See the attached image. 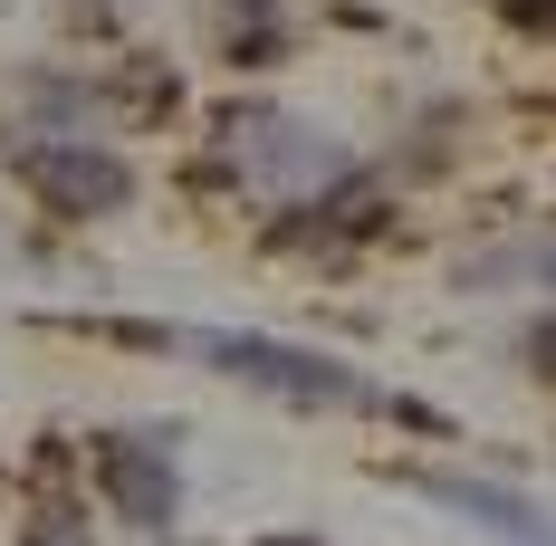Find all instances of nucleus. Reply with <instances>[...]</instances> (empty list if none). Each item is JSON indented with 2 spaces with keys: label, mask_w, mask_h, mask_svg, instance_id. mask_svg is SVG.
Listing matches in <instances>:
<instances>
[{
  "label": "nucleus",
  "mask_w": 556,
  "mask_h": 546,
  "mask_svg": "<svg viewBox=\"0 0 556 546\" xmlns=\"http://www.w3.org/2000/svg\"><path fill=\"white\" fill-rule=\"evenodd\" d=\"M20 182L67 220H106L135 202V173L115 154H97V144H20Z\"/></svg>",
  "instance_id": "f257e3e1"
},
{
  "label": "nucleus",
  "mask_w": 556,
  "mask_h": 546,
  "mask_svg": "<svg viewBox=\"0 0 556 546\" xmlns=\"http://www.w3.org/2000/svg\"><path fill=\"white\" fill-rule=\"evenodd\" d=\"M202 355L240 383H269L288 403H365V383L327 365V355H307V345H269V335H202Z\"/></svg>",
  "instance_id": "f03ea898"
},
{
  "label": "nucleus",
  "mask_w": 556,
  "mask_h": 546,
  "mask_svg": "<svg viewBox=\"0 0 556 546\" xmlns=\"http://www.w3.org/2000/svg\"><path fill=\"white\" fill-rule=\"evenodd\" d=\"M97 470H106V498L135 518V528H173V470H164L154 441H106Z\"/></svg>",
  "instance_id": "7ed1b4c3"
},
{
  "label": "nucleus",
  "mask_w": 556,
  "mask_h": 546,
  "mask_svg": "<svg viewBox=\"0 0 556 546\" xmlns=\"http://www.w3.org/2000/svg\"><path fill=\"white\" fill-rule=\"evenodd\" d=\"M422 490L442 498V508H470L490 537H518V546H556V528L528 508V498H508V490H490V480H422Z\"/></svg>",
  "instance_id": "20e7f679"
},
{
  "label": "nucleus",
  "mask_w": 556,
  "mask_h": 546,
  "mask_svg": "<svg viewBox=\"0 0 556 546\" xmlns=\"http://www.w3.org/2000/svg\"><path fill=\"white\" fill-rule=\"evenodd\" d=\"M528 355H538V374H556V317H547L538 335H528Z\"/></svg>",
  "instance_id": "39448f33"
}]
</instances>
